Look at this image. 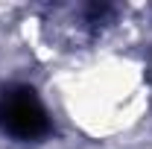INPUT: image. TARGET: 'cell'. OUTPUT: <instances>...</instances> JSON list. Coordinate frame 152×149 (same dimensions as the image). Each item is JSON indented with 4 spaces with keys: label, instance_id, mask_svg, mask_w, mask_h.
<instances>
[{
    "label": "cell",
    "instance_id": "6da1fadb",
    "mask_svg": "<svg viewBox=\"0 0 152 149\" xmlns=\"http://www.w3.org/2000/svg\"><path fill=\"white\" fill-rule=\"evenodd\" d=\"M0 129L18 140H38L50 131V117L32 88H12L0 96Z\"/></svg>",
    "mask_w": 152,
    "mask_h": 149
}]
</instances>
